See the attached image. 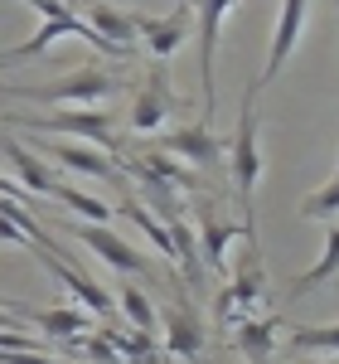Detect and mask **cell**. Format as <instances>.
Instances as JSON below:
<instances>
[{
	"label": "cell",
	"instance_id": "1",
	"mask_svg": "<svg viewBox=\"0 0 339 364\" xmlns=\"http://www.w3.org/2000/svg\"><path fill=\"white\" fill-rule=\"evenodd\" d=\"M228 156H233V190H238V204H243V224H252L257 214V180H262V151H257V83L243 92V107H238V132L228 136ZM257 228V224H252Z\"/></svg>",
	"mask_w": 339,
	"mask_h": 364
},
{
	"label": "cell",
	"instance_id": "2",
	"mask_svg": "<svg viewBox=\"0 0 339 364\" xmlns=\"http://www.w3.org/2000/svg\"><path fill=\"white\" fill-rule=\"evenodd\" d=\"M116 78L107 73V68H78V73H63V78H54V83L44 87H5L10 97H29V102H107V97H116Z\"/></svg>",
	"mask_w": 339,
	"mask_h": 364
},
{
	"label": "cell",
	"instance_id": "3",
	"mask_svg": "<svg viewBox=\"0 0 339 364\" xmlns=\"http://www.w3.org/2000/svg\"><path fill=\"white\" fill-rule=\"evenodd\" d=\"M15 127H29V132H39V136H83L92 146H102V151H112L116 146V117L112 112H49V117H29V112H15L10 117Z\"/></svg>",
	"mask_w": 339,
	"mask_h": 364
},
{
	"label": "cell",
	"instance_id": "4",
	"mask_svg": "<svg viewBox=\"0 0 339 364\" xmlns=\"http://www.w3.org/2000/svg\"><path fill=\"white\" fill-rule=\"evenodd\" d=\"M238 0H194L199 10V92H204V117H213V102H218V87H213V54H218V29H223V15Z\"/></svg>",
	"mask_w": 339,
	"mask_h": 364
},
{
	"label": "cell",
	"instance_id": "5",
	"mask_svg": "<svg viewBox=\"0 0 339 364\" xmlns=\"http://www.w3.org/2000/svg\"><path fill=\"white\" fill-rule=\"evenodd\" d=\"M68 233H73L87 252H97L107 267H116V272H126V277H155V262H150V257H141L131 243H121L107 224H92V219H87V224H73Z\"/></svg>",
	"mask_w": 339,
	"mask_h": 364
},
{
	"label": "cell",
	"instance_id": "6",
	"mask_svg": "<svg viewBox=\"0 0 339 364\" xmlns=\"http://www.w3.org/2000/svg\"><path fill=\"white\" fill-rule=\"evenodd\" d=\"M174 112V92H170V73H165V58H150V68H145V87L136 92V102H131V132H160L165 127V117Z\"/></svg>",
	"mask_w": 339,
	"mask_h": 364
},
{
	"label": "cell",
	"instance_id": "7",
	"mask_svg": "<svg viewBox=\"0 0 339 364\" xmlns=\"http://www.w3.org/2000/svg\"><path fill=\"white\" fill-rule=\"evenodd\" d=\"M306 20H311V0H282V15H277V39H272V54H267V68H262L257 87L272 83V78H282V68L291 63L296 44H301V34H306Z\"/></svg>",
	"mask_w": 339,
	"mask_h": 364
},
{
	"label": "cell",
	"instance_id": "8",
	"mask_svg": "<svg viewBox=\"0 0 339 364\" xmlns=\"http://www.w3.org/2000/svg\"><path fill=\"white\" fill-rule=\"evenodd\" d=\"M160 326H165V350L174 355V360L204 355V321H199L194 306L184 301V291H174V301L160 311Z\"/></svg>",
	"mask_w": 339,
	"mask_h": 364
},
{
	"label": "cell",
	"instance_id": "9",
	"mask_svg": "<svg viewBox=\"0 0 339 364\" xmlns=\"http://www.w3.org/2000/svg\"><path fill=\"white\" fill-rule=\"evenodd\" d=\"M189 29H194V0H174V10H170L165 20L141 15V39H145V49H150V58H170L189 39Z\"/></svg>",
	"mask_w": 339,
	"mask_h": 364
},
{
	"label": "cell",
	"instance_id": "10",
	"mask_svg": "<svg viewBox=\"0 0 339 364\" xmlns=\"http://www.w3.org/2000/svg\"><path fill=\"white\" fill-rule=\"evenodd\" d=\"M199 233H204V248H199V257H204V267L209 272H228V243L233 238H248V243H257V228L252 224H233V219H218L213 209H199Z\"/></svg>",
	"mask_w": 339,
	"mask_h": 364
},
{
	"label": "cell",
	"instance_id": "11",
	"mask_svg": "<svg viewBox=\"0 0 339 364\" xmlns=\"http://www.w3.org/2000/svg\"><path fill=\"white\" fill-rule=\"evenodd\" d=\"M34 257H39V262H44V267H49V272H54V277L63 282V287H68L73 296H78V306H87L92 316H102V321H107V316L116 311L112 291H102V287H97L92 277H83L78 267H68V262H63L58 252H49V248H34Z\"/></svg>",
	"mask_w": 339,
	"mask_h": 364
},
{
	"label": "cell",
	"instance_id": "12",
	"mask_svg": "<svg viewBox=\"0 0 339 364\" xmlns=\"http://www.w3.org/2000/svg\"><path fill=\"white\" fill-rule=\"evenodd\" d=\"M160 151L170 156H179V161H189V166H218L228 156V141H218L209 132V122H194V127H179V132H170L160 141Z\"/></svg>",
	"mask_w": 339,
	"mask_h": 364
},
{
	"label": "cell",
	"instance_id": "13",
	"mask_svg": "<svg viewBox=\"0 0 339 364\" xmlns=\"http://www.w3.org/2000/svg\"><path fill=\"white\" fill-rule=\"evenodd\" d=\"M87 25L97 29L102 39L121 44V49H136V39H141V10H116L107 0H87Z\"/></svg>",
	"mask_w": 339,
	"mask_h": 364
},
{
	"label": "cell",
	"instance_id": "14",
	"mask_svg": "<svg viewBox=\"0 0 339 364\" xmlns=\"http://www.w3.org/2000/svg\"><path fill=\"white\" fill-rule=\"evenodd\" d=\"M44 151L54 156L58 166L78 170V175H97V180H126V170H121V161H112L107 151H87V146H68V141H44Z\"/></svg>",
	"mask_w": 339,
	"mask_h": 364
},
{
	"label": "cell",
	"instance_id": "15",
	"mask_svg": "<svg viewBox=\"0 0 339 364\" xmlns=\"http://www.w3.org/2000/svg\"><path fill=\"white\" fill-rule=\"evenodd\" d=\"M282 326H286L282 316H248L243 326H233V355L238 360H272Z\"/></svg>",
	"mask_w": 339,
	"mask_h": 364
},
{
	"label": "cell",
	"instance_id": "16",
	"mask_svg": "<svg viewBox=\"0 0 339 364\" xmlns=\"http://www.w3.org/2000/svg\"><path fill=\"white\" fill-rule=\"evenodd\" d=\"M25 321H34L44 336H58V340H68V336H87L92 331V311L87 306H49V311H20Z\"/></svg>",
	"mask_w": 339,
	"mask_h": 364
},
{
	"label": "cell",
	"instance_id": "17",
	"mask_svg": "<svg viewBox=\"0 0 339 364\" xmlns=\"http://www.w3.org/2000/svg\"><path fill=\"white\" fill-rule=\"evenodd\" d=\"M5 156H10V166H15V175L25 180V190H34L39 199H54V170L44 166V161H34V151H25L20 141H5Z\"/></svg>",
	"mask_w": 339,
	"mask_h": 364
},
{
	"label": "cell",
	"instance_id": "18",
	"mask_svg": "<svg viewBox=\"0 0 339 364\" xmlns=\"http://www.w3.org/2000/svg\"><path fill=\"white\" fill-rule=\"evenodd\" d=\"M165 224H170V238H174V262H179V272H184V287H194V296H199V287H204V262H199L194 238H189V219H184V214H170Z\"/></svg>",
	"mask_w": 339,
	"mask_h": 364
},
{
	"label": "cell",
	"instance_id": "19",
	"mask_svg": "<svg viewBox=\"0 0 339 364\" xmlns=\"http://www.w3.org/2000/svg\"><path fill=\"white\" fill-rule=\"evenodd\" d=\"M286 355H339V326H291Z\"/></svg>",
	"mask_w": 339,
	"mask_h": 364
},
{
	"label": "cell",
	"instance_id": "20",
	"mask_svg": "<svg viewBox=\"0 0 339 364\" xmlns=\"http://www.w3.org/2000/svg\"><path fill=\"white\" fill-rule=\"evenodd\" d=\"M121 214H126V219H136V224H141V233L155 243V248H160V257H165V262H174V238H170V224H160V219H155V214H150L136 195H121Z\"/></svg>",
	"mask_w": 339,
	"mask_h": 364
},
{
	"label": "cell",
	"instance_id": "21",
	"mask_svg": "<svg viewBox=\"0 0 339 364\" xmlns=\"http://www.w3.org/2000/svg\"><path fill=\"white\" fill-rule=\"evenodd\" d=\"M339 272V228H330L325 233V252H320V262H315L311 272H301V277L291 282V291L301 296V291H311V287H320V282H330Z\"/></svg>",
	"mask_w": 339,
	"mask_h": 364
},
{
	"label": "cell",
	"instance_id": "22",
	"mask_svg": "<svg viewBox=\"0 0 339 364\" xmlns=\"http://www.w3.org/2000/svg\"><path fill=\"white\" fill-rule=\"evenodd\" d=\"M54 199L63 204V209H73V214H83V219H92V224H107V219H112V204H107V199L83 195V190H73V185H63V180L54 185Z\"/></svg>",
	"mask_w": 339,
	"mask_h": 364
},
{
	"label": "cell",
	"instance_id": "23",
	"mask_svg": "<svg viewBox=\"0 0 339 364\" xmlns=\"http://www.w3.org/2000/svg\"><path fill=\"white\" fill-rule=\"evenodd\" d=\"M102 336L116 345V355H121V360H150V355H155V331H141V326L116 331V326H102Z\"/></svg>",
	"mask_w": 339,
	"mask_h": 364
},
{
	"label": "cell",
	"instance_id": "24",
	"mask_svg": "<svg viewBox=\"0 0 339 364\" xmlns=\"http://www.w3.org/2000/svg\"><path fill=\"white\" fill-rule=\"evenodd\" d=\"M116 296H121V316H126L131 326H141V331H155V321H160V316H155V301L145 296L141 287H121Z\"/></svg>",
	"mask_w": 339,
	"mask_h": 364
},
{
	"label": "cell",
	"instance_id": "25",
	"mask_svg": "<svg viewBox=\"0 0 339 364\" xmlns=\"http://www.w3.org/2000/svg\"><path fill=\"white\" fill-rule=\"evenodd\" d=\"M301 214H306V219H330V214H339V175L325 190H315V195L301 199Z\"/></svg>",
	"mask_w": 339,
	"mask_h": 364
},
{
	"label": "cell",
	"instance_id": "26",
	"mask_svg": "<svg viewBox=\"0 0 339 364\" xmlns=\"http://www.w3.org/2000/svg\"><path fill=\"white\" fill-rule=\"evenodd\" d=\"M0 195H5V199H20V204H29V195L20 190V185H15V180H5V175H0Z\"/></svg>",
	"mask_w": 339,
	"mask_h": 364
},
{
	"label": "cell",
	"instance_id": "27",
	"mask_svg": "<svg viewBox=\"0 0 339 364\" xmlns=\"http://www.w3.org/2000/svg\"><path fill=\"white\" fill-rule=\"evenodd\" d=\"M335 175H339V166H335Z\"/></svg>",
	"mask_w": 339,
	"mask_h": 364
},
{
	"label": "cell",
	"instance_id": "28",
	"mask_svg": "<svg viewBox=\"0 0 339 364\" xmlns=\"http://www.w3.org/2000/svg\"><path fill=\"white\" fill-rule=\"evenodd\" d=\"M335 5H339V0H335Z\"/></svg>",
	"mask_w": 339,
	"mask_h": 364
}]
</instances>
